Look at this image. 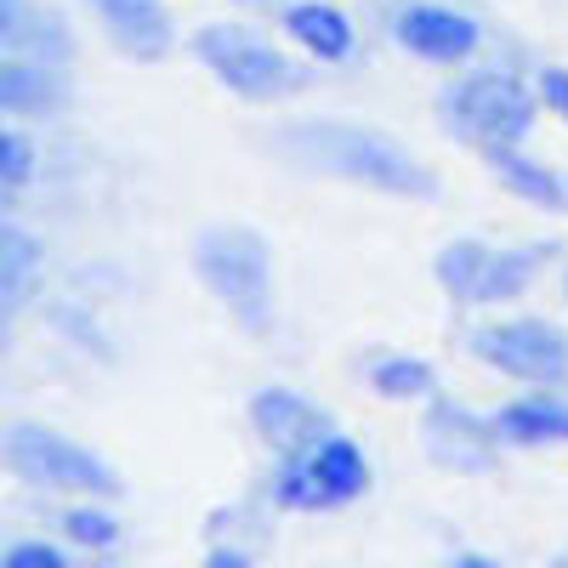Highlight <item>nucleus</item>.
<instances>
[{
	"instance_id": "a878e982",
	"label": "nucleus",
	"mask_w": 568,
	"mask_h": 568,
	"mask_svg": "<svg viewBox=\"0 0 568 568\" xmlns=\"http://www.w3.org/2000/svg\"><path fill=\"white\" fill-rule=\"evenodd\" d=\"M562 291H568V278H562Z\"/></svg>"
},
{
	"instance_id": "a211bd4d",
	"label": "nucleus",
	"mask_w": 568,
	"mask_h": 568,
	"mask_svg": "<svg viewBox=\"0 0 568 568\" xmlns=\"http://www.w3.org/2000/svg\"><path fill=\"white\" fill-rule=\"evenodd\" d=\"M63 529H69L74 546H91V551H109V546L120 540V524H114L103 506H74V511L63 517Z\"/></svg>"
},
{
	"instance_id": "ddd939ff",
	"label": "nucleus",
	"mask_w": 568,
	"mask_h": 568,
	"mask_svg": "<svg viewBox=\"0 0 568 568\" xmlns=\"http://www.w3.org/2000/svg\"><path fill=\"white\" fill-rule=\"evenodd\" d=\"M284 29H291L307 52L324 58V63H342V58L353 52V23H347V12L324 7V0H296V7L284 12Z\"/></svg>"
},
{
	"instance_id": "1a4fd4ad",
	"label": "nucleus",
	"mask_w": 568,
	"mask_h": 568,
	"mask_svg": "<svg viewBox=\"0 0 568 568\" xmlns=\"http://www.w3.org/2000/svg\"><path fill=\"white\" fill-rule=\"evenodd\" d=\"M251 420H256V433H262L273 449H284L291 460H302V455L318 449L324 438H336V433H329V415H324L313 398H302L296 387H262V393L251 398Z\"/></svg>"
},
{
	"instance_id": "5701e85b",
	"label": "nucleus",
	"mask_w": 568,
	"mask_h": 568,
	"mask_svg": "<svg viewBox=\"0 0 568 568\" xmlns=\"http://www.w3.org/2000/svg\"><path fill=\"white\" fill-rule=\"evenodd\" d=\"M205 568H251V557H245L240 546H216V551L205 557Z\"/></svg>"
},
{
	"instance_id": "20e7f679",
	"label": "nucleus",
	"mask_w": 568,
	"mask_h": 568,
	"mask_svg": "<svg viewBox=\"0 0 568 568\" xmlns=\"http://www.w3.org/2000/svg\"><path fill=\"white\" fill-rule=\"evenodd\" d=\"M557 245H517V251H495L484 240H455L438 251V284L449 302L484 307V302H511L529 291V278L551 262Z\"/></svg>"
},
{
	"instance_id": "dca6fc26",
	"label": "nucleus",
	"mask_w": 568,
	"mask_h": 568,
	"mask_svg": "<svg viewBox=\"0 0 568 568\" xmlns=\"http://www.w3.org/2000/svg\"><path fill=\"white\" fill-rule=\"evenodd\" d=\"M369 387L382 393V398H433L438 393V369L426 364V358H409V353H398V358H382L369 369Z\"/></svg>"
},
{
	"instance_id": "2eb2a0df",
	"label": "nucleus",
	"mask_w": 568,
	"mask_h": 568,
	"mask_svg": "<svg viewBox=\"0 0 568 568\" xmlns=\"http://www.w3.org/2000/svg\"><path fill=\"white\" fill-rule=\"evenodd\" d=\"M489 171L511 187V194H524L529 205H546V211H568V176L546 171L540 160L517 154V149H489Z\"/></svg>"
},
{
	"instance_id": "4be33fe9",
	"label": "nucleus",
	"mask_w": 568,
	"mask_h": 568,
	"mask_svg": "<svg viewBox=\"0 0 568 568\" xmlns=\"http://www.w3.org/2000/svg\"><path fill=\"white\" fill-rule=\"evenodd\" d=\"M540 103L568 120V69H540Z\"/></svg>"
},
{
	"instance_id": "393cba45",
	"label": "nucleus",
	"mask_w": 568,
	"mask_h": 568,
	"mask_svg": "<svg viewBox=\"0 0 568 568\" xmlns=\"http://www.w3.org/2000/svg\"><path fill=\"white\" fill-rule=\"evenodd\" d=\"M551 568H568V551H562V557H551Z\"/></svg>"
},
{
	"instance_id": "f03ea898",
	"label": "nucleus",
	"mask_w": 568,
	"mask_h": 568,
	"mask_svg": "<svg viewBox=\"0 0 568 568\" xmlns=\"http://www.w3.org/2000/svg\"><path fill=\"white\" fill-rule=\"evenodd\" d=\"M194 267L205 291L240 318L251 336L273 324V251L245 222H211L194 240Z\"/></svg>"
},
{
	"instance_id": "f257e3e1",
	"label": "nucleus",
	"mask_w": 568,
	"mask_h": 568,
	"mask_svg": "<svg viewBox=\"0 0 568 568\" xmlns=\"http://www.w3.org/2000/svg\"><path fill=\"white\" fill-rule=\"evenodd\" d=\"M278 149L307 171L364 182L375 194H398V200H433L438 194V171L420 154H409L398 136L358 125V120H296L278 131Z\"/></svg>"
},
{
	"instance_id": "6ab92c4d",
	"label": "nucleus",
	"mask_w": 568,
	"mask_h": 568,
	"mask_svg": "<svg viewBox=\"0 0 568 568\" xmlns=\"http://www.w3.org/2000/svg\"><path fill=\"white\" fill-rule=\"evenodd\" d=\"M29 171H34L29 136H23V131H7V136H0V182L18 187V182H29Z\"/></svg>"
},
{
	"instance_id": "412c9836",
	"label": "nucleus",
	"mask_w": 568,
	"mask_h": 568,
	"mask_svg": "<svg viewBox=\"0 0 568 568\" xmlns=\"http://www.w3.org/2000/svg\"><path fill=\"white\" fill-rule=\"evenodd\" d=\"M0 568H69V557L58 546H45V540H18Z\"/></svg>"
},
{
	"instance_id": "39448f33",
	"label": "nucleus",
	"mask_w": 568,
	"mask_h": 568,
	"mask_svg": "<svg viewBox=\"0 0 568 568\" xmlns=\"http://www.w3.org/2000/svg\"><path fill=\"white\" fill-rule=\"evenodd\" d=\"M7 466L18 478L40 484V489H69V495H120V471L52 426H34V420H18L7 426Z\"/></svg>"
},
{
	"instance_id": "9b49d317",
	"label": "nucleus",
	"mask_w": 568,
	"mask_h": 568,
	"mask_svg": "<svg viewBox=\"0 0 568 568\" xmlns=\"http://www.w3.org/2000/svg\"><path fill=\"white\" fill-rule=\"evenodd\" d=\"M398 40L433 63H460L478 52V23L466 12H449V7H409L398 18Z\"/></svg>"
},
{
	"instance_id": "4468645a",
	"label": "nucleus",
	"mask_w": 568,
	"mask_h": 568,
	"mask_svg": "<svg viewBox=\"0 0 568 568\" xmlns=\"http://www.w3.org/2000/svg\"><path fill=\"white\" fill-rule=\"evenodd\" d=\"M489 420H495L500 444H557V438H568V404H557L546 393L540 398H517V404L495 409Z\"/></svg>"
},
{
	"instance_id": "6e6552de",
	"label": "nucleus",
	"mask_w": 568,
	"mask_h": 568,
	"mask_svg": "<svg viewBox=\"0 0 568 568\" xmlns=\"http://www.w3.org/2000/svg\"><path fill=\"white\" fill-rule=\"evenodd\" d=\"M369 484V460L353 438H324L318 449H307L302 460L284 466L278 478V500L302 506V511H324V506H347L353 495H364Z\"/></svg>"
},
{
	"instance_id": "f3484780",
	"label": "nucleus",
	"mask_w": 568,
	"mask_h": 568,
	"mask_svg": "<svg viewBox=\"0 0 568 568\" xmlns=\"http://www.w3.org/2000/svg\"><path fill=\"white\" fill-rule=\"evenodd\" d=\"M0 103H7L12 114H29V109H45L52 103V85H45V69L12 58L7 69H0Z\"/></svg>"
},
{
	"instance_id": "9d476101",
	"label": "nucleus",
	"mask_w": 568,
	"mask_h": 568,
	"mask_svg": "<svg viewBox=\"0 0 568 568\" xmlns=\"http://www.w3.org/2000/svg\"><path fill=\"white\" fill-rule=\"evenodd\" d=\"M426 444H433V455L455 471H484L495 460V420L489 415H471L449 398L433 404V415H426Z\"/></svg>"
},
{
	"instance_id": "b1692460",
	"label": "nucleus",
	"mask_w": 568,
	"mask_h": 568,
	"mask_svg": "<svg viewBox=\"0 0 568 568\" xmlns=\"http://www.w3.org/2000/svg\"><path fill=\"white\" fill-rule=\"evenodd\" d=\"M449 568H500L495 557H484V551H466V557H455Z\"/></svg>"
},
{
	"instance_id": "f8f14e48",
	"label": "nucleus",
	"mask_w": 568,
	"mask_h": 568,
	"mask_svg": "<svg viewBox=\"0 0 568 568\" xmlns=\"http://www.w3.org/2000/svg\"><path fill=\"white\" fill-rule=\"evenodd\" d=\"M91 7L109 23L120 52H131V58H165L171 52V18L160 0H91Z\"/></svg>"
},
{
	"instance_id": "7ed1b4c3",
	"label": "nucleus",
	"mask_w": 568,
	"mask_h": 568,
	"mask_svg": "<svg viewBox=\"0 0 568 568\" xmlns=\"http://www.w3.org/2000/svg\"><path fill=\"white\" fill-rule=\"evenodd\" d=\"M444 125L460 131L466 142H478V149H517V142L529 136L535 125V98L529 85L517 74H500V69H484V74H466L460 85H449L444 98Z\"/></svg>"
},
{
	"instance_id": "0eeeda50",
	"label": "nucleus",
	"mask_w": 568,
	"mask_h": 568,
	"mask_svg": "<svg viewBox=\"0 0 568 568\" xmlns=\"http://www.w3.org/2000/svg\"><path fill=\"white\" fill-rule=\"evenodd\" d=\"M471 353L484 364H495L500 375L535 387H562L568 382V336L546 318H500V324H478L471 329Z\"/></svg>"
},
{
	"instance_id": "423d86ee",
	"label": "nucleus",
	"mask_w": 568,
	"mask_h": 568,
	"mask_svg": "<svg viewBox=\"0 0 568 568\" xmlns=\"http://www.w3.org/2000/svg\"><path fill=\"white\" fill-rule=\"evenodd\" d=\"M194 52H200V63H205L227 91H240V98H251V103H273V98H284V91L302 85V74H296L291 58L273 52V45L256 40V34L233 29V23L200 29V34H194Z\"/></svg>"
},
{
	"instance_id": "aec40b11",
	"label": "nucleus",
	"mask_w": 568,
	"mask_h": 568,
	"mask_svg": "<svg viewBox=\"0 0 568 568\" xmlns=\"http://www.w3.org/2000/svg\"><path fill=\"white\" fill-rule=\"evenodd\" d=\"M0 245H7V296L18 302V291H23V273L34 267V245L23 240L18 227H7V233H0Z\"/></svg>"
}]
</instances>
